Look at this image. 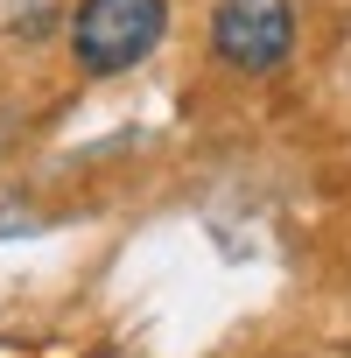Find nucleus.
I'll list each match as a JSON object with an SVG mask.
<instances>
[{
	"mask_svg": "<svg viewBox=\"0 0 351 358\" xmlns=\"http://www.w3.org/2000/svg\"><path fill=\"white\" fill-rule=\"evenodd\" d=\"M169 36V0H78L71 8V57L85 78H120Z\"/></svg>",
	"mask_w": 351,
	"mask_h": 358,
	"instance_id": "f257e3e1",
	"label": "nucleus"
},
{
	"mask_svg": "<svg viewBox=\"0 0 351 358\" xmlns=\"http://www.w3.org/2000/svg\"><path fill=\"white\" fill-rule=\"evenodd\" d=\"M211 50L218 64L267 78L295 57V0H218L211 8Z\"/></svg>",
	"mask_w": 351,
	"mask_h": 358,
	"instance_id": "f03ea898",
	"label": "nucleus"
}]
</instances>
